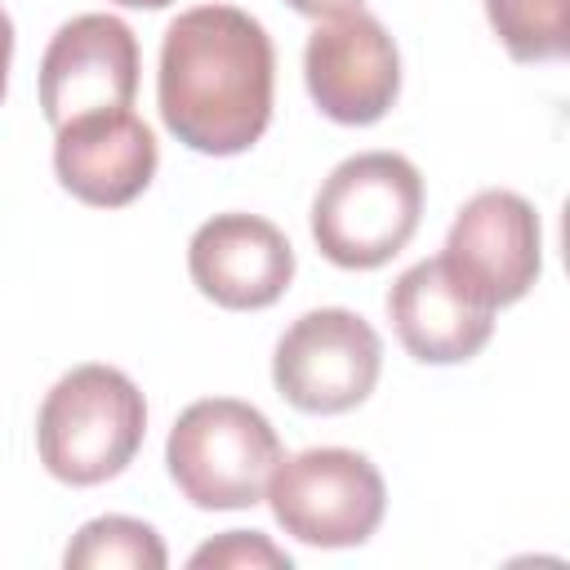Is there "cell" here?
<instances>
[{
  "mask_svg": "<svg viewBox=\"0 0 570 570\" xmlns=\"http://www.w3.org/2000/svg\"><path fill=\"white\" fill-rule=\"evenodd\" d=\"M276 49L236 4H196L165 27L156 102L165 129L200 156L249 151L272 120Z\"/></svg>",
  "mask_w": 570,
  "mask_h": 570,
  "instance_id": "1",
  "label": "cell"
},
{
  "mask_svg": "<svg viewBox=\"0 0 570 570\" xmlns=\"http://www.w3.org/2000/svg\"><path fill=\"white\" fill-rule=\"evenodd\" d=\"M147 436V401L116 365H76L36 414V450L49 476L67 485H102L120 476Z\"/></svg>",
  "mask_w": 570,
  "mask_h": 570,
  "instance_id": "2",
  "label": "cell"
},
{
  "mask_svg": "<svg viewBox=\"0 0 570 570\" xmlns=\"http://www.w3.org/2000/svg\"><path fill=\"white\" fill-rule=\"evenodd\" d=\"M423 218V174L396 151H361L330 169L312 200L316 249L347 272L383 267Z\"/></svg>",
  "mask_w": 570,
  "mask_h": 570,
  "instance_id": "3",
  "label": "cell"
},
{
  "mask_svg": "<svg viewBox=\"0 0 570 570\" xmlns=\"http://www.w3.org/2000/svg\"><path fill=\"white\" fill-rule=\"evenodd\" d=\"M281 459V436L267 414L236 396L191 401L174 419L165 445L174 485L205 512L254 508Z\"/></svg>",
  "mask_w": 570,
  "mask_h": 570,
  "instance_id": "4",
  "label": "cell"
},
{
  "mask_svg": "<svg viewBox=\"0 0 570 570\" xmlns=\"http://www.w3.org/2000/svg\"><path fill=\"white\" fill-rule=\"evenodd\" d=\"M263 499L285 534L312 548H356L365 543L387 508L379 468L343 445L303 450L281 459L267 476Z\"/></svg>",
  "mask_w": 570,
  "mask_h": 570,
  "instance_id": "5",
  "label": "cell"
},
{
  "mask_svg": "<svg viewBox=\"0 0 570 570\" xmlns=\"http://www.w3.org/2000/svg\"><path fill=\"white\" fill-rule=\"evenodd\" d=\"M383 370V343L374 325L347 307L303 312L276 343L272 383L303 414L356 410Z\"/></svg>",
  "mask_w": 570,
  "mask_h": 570,
  "instance_id": "6",
  "label": "cell"
},
{
  "mask_svg": "<svg viewBox=\"0 0 570 570\" xmlns=\"http://www.w3.org/2000/svg\"><path fill=\"white\" fill-rule=\"evenodd\" d=\"M543 232L539 214L525 196L490 187L476 191L450 223L445 236V267L485 303L508 307L530 294L543 267Z\"/></svg>",
  "mask_w": 570,
  "mask_h": 570,
  "instance_id": "7",
  "label": "cell"
},
{
  "mask_svg": "<svg viewBox=\"0 0 570 570\" xmlns=\"http://www.w3.org/2000/svg\"><path fill=\"white\" fill-rule=\"evenodd\" d=\"M138 40L111 13H80L62 22L40 58V111L58 129L89 111L134 107Z\"/></svg>",
  "mask_w": 570,
  "mask_h": 570,
  "instance_id": "8",
  "label": "cell"
},
{
  "mask_svg": "<svg viewBox=\"0 0 570 570\" xmlns=\"http://www.w3.org/2000/svg\"><path fill=\"white\" fill-rule=\"evenodd\" d=\"M312 102L338 125H374L401 94V58L392 36L365 9L325 18L303 49Z\"/></svg>",
  "mask_w": 570,
  "mask_h": 570,
  "instance_id": "9",
  "label": "cell"
},
{
  "mask_svg": "<svg viewBox=\"0 0 570 570\" xmlns=\"http://www.w3.org/2000/svg\"><path fill=\"white\" fill-rule=\"evenodd\" d=\"M196 289L227 312L272 307L294 281V245L258 214H214L187 245Z\"/></svg>",
  "mask_w": 570,
  "mask_h": 570,
  "instance_id": "10",
  "label": "cell"
},
{
  "mask_svg": "<svg viewBox=\"0 0 570 570\" xmlns=\"http://www.w3.org/2000/svg\"><path fill=\"white\" fill-rule=\"evenodd\" d=\"M156 134L129 107L89 111L53 129L58 183L98 209H120L138 200L156 174Z\"/></svg>",
  "mask_w": 570,
  "mask_h": 570,
  "instance_id": "11",
  "label": "cell"
},
{
  "mask_svg": "<svg viewBox=\"0 0 570 570\" xmlns=\"http://www.w3.org/2000/svg\"><path fill=\"white\" fill-rule=\"evenodd\" d=\"M387 321L401 347L423 365H459L494 334V307H485L441 254L396 276L387 289Z\"/></svg>",
  "mask_w": 570,
  "mask_h": 570,
  "instance_id": "12",
  "label": "cell"
},
{
  "mask_svg": "<svg viewBox=\"0 0 570 570\" xmlns=\"http://www.w3.org/2000/svg\"><path fill=\"white\" fill-rule=\"evenodd\" d=\"M169 552L160 543V534L138 521V517H94L89 525L76 530V539L62 552L67 570H165Z\"/></svg>",
  "mask_w": 570,
  "mask_h": 570,
  "instance_id": "13",
  "label": "cell"
},
{
  "mask_svg": "<svg viewBox=\"0 0 570 570\" xmlns=\"http://www.w3.org/2000/svg\"><path fill=\"white\" fill-rule=\"evenodd\" d=\"M485 18L517 62L570 53V0H485Z\"/></svg>",
  "mask_w": 570,
  "mask_h": 570,
  "instance_id": "14",
  "label": "cell"
},
{
  "mask_svg": "<svg viewBox=\"0 0 570 570\" xmlns=\"http://www.w3.org/2000/svg\"><path fill=\"white\" fill-rule=\"evenodd\" d=\"M191 566H218V570H289V552L276 548L267 534L258 530H227L218 539H209L205 548L191 552Z\"/></svg>",
  "mask_w": 570,
  "mask_h": 570,
  "instance_id": "15",
  "label": "cell"
},
{
  "mask_svg": "<svg viewBox=\"0 0 570 570\" xmlns=\"http://www.w3.org/2000/svg\"><path fill=\"white\" fill-rule=\"evenodd\" d=\"M285 4L307 18H338V13H356L365 0H285Z\"/></svg>",
  "mask_w": 570,
  "mask_h": 570,
  "instance_id": "16",
  "label": "cell"
},
{
  "mask_svg": "<svg viewBox=\"0 0 570 570\" xmlns=\"http://www.w3.org/2000/svg\"><path fill=\"white\" fill-rule=\"evenodd\" d=\"M9 62H13V22L0 9V102H4V89H9Z\"/></svg>",
  "mask_w": 570,
  "mask_h": 570,
  "instance_id": "17",
  "label": "cell"
},
{
  "mask_svg": "<svg viewBox=\"0 0 570 570\" xmlns=\"http://www.w3.org/2000/svg\"><path fill=\"white\" fill-rule=\"evenodd\" d=\"M116 4H125V9H165L174 0H116Z\"/></svg>",
  "mask_w": 570,
  "mask_h": 570,
  "instance_id": "18",
  "label": "cell"
}]
</instances>
